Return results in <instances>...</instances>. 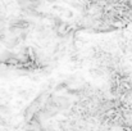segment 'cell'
Instances as JSON below:
<instances>
[{"label":"cell","instance_id":"obj_1","mask_svg":"<svg viewBox=\"0 0 132 131\" xmlns=\"http://www.w3.org/2000/svg\"><path fill=\"white\" fill-rule=\"evenodd\" d=\"M68 87V84L67 82H60L58 86L55 87V91H60V90H65Z\"/></svg>","mask_w":132,"mask_h":131}]
</instances>
